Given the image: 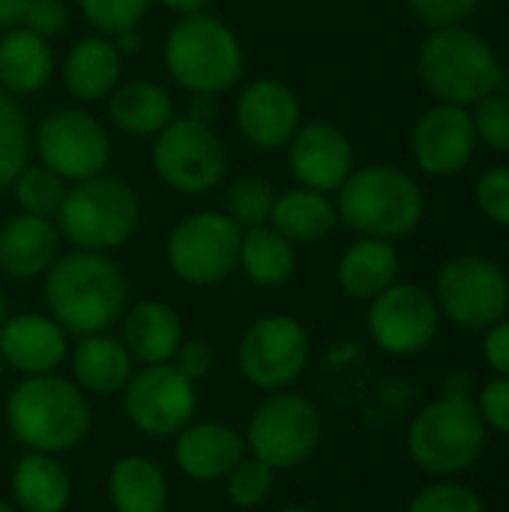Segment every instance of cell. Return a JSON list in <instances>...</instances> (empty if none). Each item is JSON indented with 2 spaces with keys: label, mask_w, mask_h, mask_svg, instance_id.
Masks as SVG:
<instances>
[{
  "label": "cell",
  "mask_w": 509,
  "mask_h": 512,
  "mask_svg": "<svg viewBox=\"0 0 509 512\" xmlns=\"http://www.w3.org/2000/svg\"><path fill=\"white\" fill-rule=\"evenodd\" d=\"M129 285L108 252L75 249L45 273V306L51 318L75 336L105 333L126 312Z\"/></svg>",
  "instance_id": "1"
},
{
  "label": "cell",
  "mask_w": 509,
  "mask_h": 512,
  "mask_svg": "<svg viewBox=\"0 0 509 512\" xmlns=\"http://www.w3.org/2000/svg\"><path fill=\"white\" fill-rule=\"evenodd\" d=\"M162 63L189 96H219L243 78L246 54L237 33L210 12L180 15L162 45Z\"/></svg>",
  "instance_id": "2"
},
{
  "label": "cell",
  "mask_w": 509,
  "mask_h": 512,
  "mask_svg": "<svg viewBox=\"0 0 509 512\" xmlns=\"http://www.w3.org/2000/svg\"><path fill=\"white\" fill-rule=\"evenodd\" d=\"M336 213L360 237L399 240L420 228L426 195L420 183L396 165H363L336 192Z\"/></svg>",
  "instance_id": "3"
},
{
  "label": "cell",
  "mask_w": 509,
  "mask_h": 512,
  "mask_svg": "<svg viewBox=\"0 0 509 512\" xmlns=\"http://www.w3.org/2000/svg\"><path fill=\"white\" fill-rule=\"evenodd\" d=\"M417 75L438 102L471 108L501 87L504 66L486 36L453 24L435 27L423 39L417 54Z\"/></svg>",
  "instance_id": "4"
},
{
  "label": "cell",
  "mask_w": 509,
  "mask_h": 512,
  "mask_svg": "<svg viewBox=\"0 0 509 512\" xmlns=\"http://www.w3.org/2000/svg\"><path fill=\"white\" fill-rule=\"evenodd\" d=\"M6 420L30 453H66L90 429V408L78 387L57 375H27L6 402Z\"/></svg>",
  "instance_id": "5"
},
{
  "label": "cell",
  "mask_w": 509,
  "mask_h": 512,
  "mask_svg": "<svg viewBox=\"0 0 509 512\" xmlns=\"http://www.w3.org/2000/svg\"><path fill=\"white\" fill-rule=\"evenodd\" d=\"M141 219L135 189L111 174H96L69 186L57 213V231L75 249L111 252L123 246Z\"/></svg>",
  "instance_id": "6"
},
{
  "label": "cell",
  "mask_w": 509,
  "mask_h": 512,
  "mask_svg": "<svg viewBox=\"0 0 509 512\" xmlns=\"http://www.w3.org/2000/svg\"><path fill=\"white\" fill-rule=\"evenodd\" d=\"M408 447L423 471L462 474L486 450V420L471 399L444 396L414 417Z\"/></svg>",
  "instance_id": "7"
},
{
  "label": "cell",
  "mask_w": 509,
  "mask_h": 512,
  "mask_svg": "<svg viewBox=\"0 0 509 512\" xmlns=\"http://www.w3.org/2000/svg\"><path fill=\"white\" fill-rule=\"evenodd\" d=\"M150 162L156 177L189 198L210 195L228 174V150L213 123L192 117H174L159 135H153Z\"/></svg>",
  "instance_id": "8"
},
{
  "label": "cell",
  "mask_w": 509,
  "mask_h": 512,
  "mask_svg": "<svg viewBox=\"0 0 509 512\" xmlns=\"http://www.w3.org/2000/svg\"><path fill=\"white\" fill-rule=\"evenodd\" d=\"M243 228L219 210H201L174 225L165 243L171 273L186 285H213L240 264Z\"/></svg>",
  "instance_id": "9"
},
{
  "label": "cell",
  "mask_w": 509,
  "mask_h": 512,
  "mask_svg": "<svg viewBox=\"0 0 509 512\" xmlns=\"http://www.w3.org/2000/svg\"><path fill=\"white\" fill-rule=\"evenodd\" d=\"M39 165L66 183L105 174L111 162V138L105 126L84 108H54L33 129Z\"/></svg>",
  "instance_id": "10"
},
{
  "label": "cell",
  "mask_w": 509,
  "mask_h": 512,
  "mask_svg": "<svg viewBox=\"0 0 509 512\" xmlns=\"http://www.w3.org/2000/svg\"><path fill=\"white\" fill-rule=\"evenodd\" d=\"M438 309L465 330H489L509 309L504 270L483 255L450 258L435 282Z\"/></svg>",
  "instance_id": "11"
},
{
  "label": "cell",
  "mask_w": 509,
  "mask_h": 512,
  "mask_svg": "<svg viewBox=\"0 0 509 512\" xmlns=\"http://www.w3.org/2000/svg\"><path fill=\"white\" fill-rule=\"evenodd\" d=\"M321 441L318 408L297 393H282L267 399L249 420L246 444L255 459L276 468L303 465Z\"/></svg>",
  "instance_id": "12"
},
{
  "label": "cell",
  "mask_w": 509,
  "mask_h": 512,
  "mask_svg": "<svg viewBox=\"0 0 509 512\" xmlns=\"http://www.w3.org/2000/svg\"><path fill=\"white\" fill-rule=\"evenodd\" d=\"M240 372L258 390H282L297 381L309 363V336L291 315H264L240 339Z\"/></svg>",
  "instance_id": "13"
},
{
  "label": "cell",
  "mask_w": 509,
  "mask_h": 512,
  "mask_svg": "<svg viewBox=\"0 0 509 512\" xmlns=\"http://www.w3.org/2000/svg\"><path fill=\"white\" fill-rule=\"evenodd\" d=\"M369 303V333L375 345L393 357L420 354L438 336L441 309L435 297L414 282H396Z\"/></svg>",
  "instance_id": "14"
},
{
  "label": "cell",
  "mask_w": 509,
  "mask_h": 512,
  "mask_svg": "<svg viewBox=\"0 0 509 512\" xmlns=\"http://www.w3.org/2000/svg\"><path fill=\"white\" fill-rule=\"evenodd\" d=\"M198 408L195 381L180 375L171 363L144 366L126 384V414L132 426L153 438L183 432Z\"/></svg>",
  "instance_id": "15"
},
{
  "label": "cell",
  "mask_w": 509,
  "mask_h": 512,
  "mask_svg": "<svg viewBox=\"0 0 509 512\" xmlns=\"http://www.w3.org/2000/svg\"><path fill=\"white\" fill-rule=\"evenodd\" d=\"M477 132L471 108L435 102L420 114L411 132V156L429 177L462 174L477 153Z\"/></svg>",
  "instance_id": "16"
},
{
  "label": "cell",
  "mask_w": 509,
  "mask_h": 512,
  "mask_svg": "<svg viewBox=\"0 0 509 512\" xmlns=\"http://www.w3.org/2000/svg\"><path fill=\"white\" fill-rule=\"evenodd\" d=\"M288 168L297 186L315 192H339V186L357 168L354 141L345 129L330 120L300 123L294 138L288 141Z\"/></svg>",
  "instance_id": "17"
},
{
  "label": "cell",
  "mask_w": 509,
  "mask_h": 512,
  "mask_svg": "<svg viewBox=\"0 0 509 512\" xmlns=\"http://www.w3.org/2000/svg\"><path fill=\"white\" fill-rule=\"evenodd\" d=\"M237 132L258 150H282L303 123V105L297 93L279 78L249 81L234 102Z\"/></svg>",
  "instance_id": "18"
},
{
  "label": "cell",
  "mask_w": 509,
  "mask_h": 512,
  "mask_svg": "<svg viewBox=\"0 0 509 512\" xmlns=\"http://www.w3.org/2000/svg\"><path fill=\"white\" fill-rule=\"evenodd\" d=\"M69 333L51 318L39 312L6 315L0 324V354L6 366L27 375H48L57 369L69 351Z\"/></svg>",
  "instance_id": "19"
},
{
  "label": "cell",
  "mask_w": 509,
  "mask_h": 512,
  "mask_svg": "<svg viewBox=\"0 0 509 512\" xmlns=\"http://www.w3.org/2000/svg\"><path fill=\"white\" fill-rule=\"evenodd\" d=\"M60 249L54 219L18 213L0 228V273L9 279H36L51 270Z\"/></svg>",
  "instance_id": "20"
},
{
  "label": "cell",
  "mask_w": 509,
  "mask_h": 512,
  "mask_svg": "<svg viewBox=\"0 0 509 512\" xmlns=\"http://www.w3.org/2000/svg\"><path fill=\"white\" fill-rule=\"evenodd\" d=\"M243 438L222 423H189L174 447L177 468L198 483L222 480L243 459Z\"/></svg>",
  "instance_id": "21"
},
{
  "label": "cell",
  "mask_w": 509,
  "mask_h": 512,
  "mask_svg": "<svg viewBox=\"0 0 509 512\" xmlns=\"http://www.w3.org/2000/svg\"><path fill=\"white\" fill-rule=\"evenodd\" d=\"M120 69L123 57L114 48L111 36L93 33L78 39L66 57H63V87L78 99V102H99L114 93L120 84Z\"/></svg>",
  "instance_id": "22"
},
{
  "label": "cell",
  "mask_w": 509,
  "mask_h": 512,
  "mask_svg": "<svg viewBox=\"0 0 509 512\" xmlns=\"http://www.w3.org/2000/svg\"><path fill=\"white\" fill-rule=\"evenodd\" d=\"M123 345L144 366L171 363L183 345L180 315L162 300H141L123 315Z\"/></svg>",
  "instance_id": "23"
},
{
  "label": "cell",
  "mask_w": 509,
  "mask_h": 512,
  "mask_svg": "<svg viewBox=\"0 0 509 512\" xmlns=\"http://www.w3.org/2000/svg\"><path fill=\"white\" fill-rule=\"evenodd\" d=\"M54 75V51L48 39L27 27H9L0 36V90L15 99L45 90Z\"/></svg>",
  "instance_id": "24"
},
{
  "label": "cell",
  "mask_w": 509,
  "mask_h": 512,
  "mask_svg": "<svg viewBox=\"0 0 509 512\" xmlns=\"http://www.w3.org/2000/svg\"><path fill=\"white\" fill-rule=\"evenodd\" d=\"M399 249L393 240H378V237H360L354 240L339 264H336V279L339 288L354 297V300H375L381 291L399 282Z\"/></svg>",
  "instance_id": "25"
},
{
  "label": "cell",
  "mask_w": 509,
  "mask_h": 512,
  "mask_svg": "<svg viewBox=\"0 0 509 512\" xmlns=\"http://www.w3.org/2000/svg\"><path fill=\"white\" fill-rule=\"evenodd\" d=\"M108 117L111 123L132 138L159 135L177 114L171 93L147 78L120 81L114 93L108 96Z\"/></svg>",
  "instance_id": "26"
},
{
  "label": "cell",
  "mask_w": 509,
  "mask_h": 512,
  "mask_svg": "<svg viewBox=\"0 0 509 512\" xmlns=\"http://www.w3.org/2000/svg\"><path fill=\"white\" fill-rule=\"evenodd\" d=\"M267 225H273L294 246L297 243H303V246L321 243L339 225L336 201L327 192H315V189H306V186L285 189V192L276 195Z\"/></svg>",
  "instance_id": "27"
},
{
  "label": "cell",
  "mask_w": 509,
  "mask_h": 512,
  "mask_svg": "<svg viewBox=\"0 0 509 512\" xmlns=\"http://www.w3.org/2000/svg\"><path fill=\"white\" fill-rule=\"evenodd\" d=\"M12 492L24 512H63L72 498V480L51 453H27L15 465Z\"/></svg>",
  "instance_id": "28"
},
{
  "label": "cell",
  "mask_w": 509,
  "mask_h": 512,
  "mask_svg": "<svg viewBox=\"0 0 509 512\" xmlns=\"http://www.w3.org/2000/svg\"><path fill=\"white\" fill-rule=\"evenodd\" d=\"M72 372L78 384H84L93 393H117L132 378V357L120 339L93 333L81 336V342L75 345Z\"/></svg>",
  "instance_id": "29"
},
{
  "label": "cell",
  "mask_w": 509,
  "mask_h": 512,
  "mask_svg": "<svg viewBox=\"0 0 509 512\" xmlns=\"http://www.w3.org/2000/svg\"><path fill=\"white\" fill-rule=\"evenodd\" d=\"M108 495L117 512H165L168 480L156 462L126 456L108 474Z\"/></svg>",
  "instance_id": "30"
},
{
  "label": "cell",
  "mask_w": 509,
  "mask_h": 512,
  "mask_svg": "<svg viewBox=\"0 0 509 512\" xmlns=\"http://www.w3.org/2000/svg\"><path fill=\"white\" fill-rule=\"evenodd\" d=\"M237 267H243V273L255 285L279 288L294 276V267H297L294 243L285 240L273 225L246 228L243 243H240V264Z\"/></svg>",
  "instance_id": "31"
},
{
  "label": "cell",
  "mask_w": 509,
  "mask_h": 512,
  "mask_svg": "<svg viewBox=\"0 0 509 512\" xmlns=\"http://www.w3.org/2000/svg\"><path fill=\"white\" fill-rule=\"evenodd\" d=\"M9 186H12V198L21 207V213L42 216V219H57L63 201H66V192H69V183L63 177H57L45 165H30V162L15 174V180Z\"/></svg>",
  "instance_id": "32"
},
{
  "label": "cell",
  "mask_w": 509,
  "mask_h": 512,
  "mask_svg": "<svg viewBox=\"0 0 509 512\" xmlns=\"http://www.w3.org/2000/svg\"><path fill=\"white\" fill-rule=\"evenodd\" d=\"M33 129L15 96L0 90V189L15 180V174L30 162Z\"/></svg>",
  "instance_id": "33"
},
{
  "label": "cell",
  "mask_w": 509,
  "mask_h": 512,
  "mask_svg": "<svg viewBox=\"0 0 509 512\" xmlns=\"http://www.w3.org/2000/svg\"><path fill=\"white\" fill-rule=\"evenodd\" d=\"M276 201V189L264 177H240L231 183L228 198H225V213L240 225V228H258L270 222Z\"/></svg>",
  "instance_id": "34"
},
{
  "label": "cell",
  "mask_w": 509,
  "mask_h": 512,
  "mask_svg": "<svg viewBox=\"0 0 509 512\" xmlns=\"http://www.w3.org/2000/svg\"><path fill=\"white\" fill-rule=\"evenodd\" d=\"M150 3L153 0H78V9L96 33L114 36L138 27Z\"/></svg>",
  "instance_id": "35"
},
{
  "label": "cell",
  "mask_w": 509,
  "mask_h": 512,
  "mask_svg": "<svg viewBox=\"0 0 509 512\" xmlns=\"http://www.w3.org/2000/svg\"><path fill=\"white\" fill-rule=\"evenodd\" d=\"M225 480H228L231 504L240 510H252L267 501V495L273 489V468L252 456V459H240Z\"/></svg>",
  "instance_id": "36"
},
{
  "label": "cell",
  "mask_w": 509,
  "mask_h": 512,
  "mask_svg": "<svg viewBox=\"0 0 509 512\" xmlns=\"http://www.w3.org/2000/svg\"><path fill=\"white\" fill-rule=\"evenodd\" d=\"M471 108L477 141L495 153H509V93L495 90Z\"/></svg>",
  "instance_id": "37"
},
{
  "label": "cell",
  "mask_w": 509,
  "mask_h": 512,
  "mask_svg": "<svg viewBox=\"0 0 509 512\" xmlns=\"http://www.w3.org/2000/svg\"><path fill=\"white\" fill-rule=\"evenodd\" d=\"M408 512H486L477 492L456 483H435L417 492Z\"/></svg>",
  "instance_id": "38"
},
{
  "label": "cell",
  "mask_w": 509,
  "mask_h": 512,
  "mask_svg": "<svg viewBox=\"0 0 509 512\" xmlns=\"http://www.w3.org/2000/svg\"><path fill=\"white\" fill-rule=\"evenodd\" d=\"M474 198H477L480 213H483L489 222H495V225H501V228H509V165L489 168V171L477 180Z\"/></svg>",
  "instance_id": "39"
},
{
  "label": "cell",
  "mask_w": 509,
  "mask_h": 512,
  "mask_svg": "<svg viewBox=\"0 0 509 512\" xmlns=\"http://www.w3.org/2000/svg\"><path fill=\"white\" fill-rule=\"evenodd\" d=\"M69 3L66 0H27L21 27L39 33L42 39H54L69 27Z\"/></svg>",
  "instance_id": "40"
},
{
  "label": "cell",
  "mask_w": 509,
  "mask_h": 512,
  "mask_svg": "<svg viewBox=\"0 0 509 512\" xmlns=\"http://www.w3.org/2000/svg\"><path fill=\"white\" fill-rule=\"evenodd\" d=\"M411 9L432 27H453L462 24L480 0H408Z\"/></svg>",
  "instance_id": "41"
},
{
  "label": "cell",
  "mask_w": 509,
  "mask_h": 512,
  "mask_svg": "<svg viewBox=\"0 0 509 512\" xmlns=\"http://www.w3.org/2000/svg\"><path fill=\"white\" fill-rule=\"evenodd\" d=\"M477 408H480L486 426L509 435V378L498 375L495 381H489Z\"/></svg>",
  "instance_id": "42"
},
{
  "label": "cell",
  "mask_w": 509,
  "mask_h": 512,
  "mask_svg": "<svg viewBox=\"0 0 509 512\" xmlns=\"http://www.w3.org/2000/svg\"><path fill=\"white\" fill-rule=\"evenodd\" d=\"M171 366H174L180 375H186L189 381H201V378L213 369V348H210V342H204V339H189V342H183V345L177 348Z\"/></svg>",
  "instance_id": "43"
},
{
  "label": "cell",
  "mask_w": 509,
  "mask_h": 512,
  "mask_svg": "<svg viewBox=\"0 0 509 512\" xmlns=\"http://www.w3.org/2000/svg\"><path fill=\"white\" fill-rule=\"evenodd\" d=\"M483 357L486 363L498 372L509 378V321H498L486 330V339H483Z\"/></svg>",
  "instance_id": "44"
},
{
  "label": "cell",
  "mask_w": 509,
  "mask_h": 512,
  "mask_svg": "<svg viewBox=\"0 0 509 512\" xmlns=\"http://www.w3.org/2000/svg\"><path fill=\"white\" fill-rule=\"evenodd\" d=\"M111 42H114V48L120 51V57H123V60H126V57H135V54L141 51V30H138V27H132V30L114 33V36H111Z\"/></svg>",
  "instance_id": "45"
},
{
  "label": "cell",
  "mask_w": 509,
  "mask_h": 512,
  "mask_svg": "<svg viewBox=\"0 0 509 512\" xmlns=\"http://www.w3.org/2000/svg\"><path fill=\"white\" fill-rule=\"evenodd\" d=\"M186 117L201 120V123H213V117H216V96H192Z\"/></svg>",
  "instance_id": "46"
},
{
  "label": "cell",
  "mask_w": 509,
  "mask_h": 512,
  "mask_svg": "<svg viewBox=\"0 0 509 512\" xmlns=\"http://www.w3.org/2000/svg\"><path fill=\"white\" fill-rule=\"evenodd\" d=\"M24 3L27 0H0V30H9V27H18L21 24Z\"/></svg>",
  "instance_id": "47"
},
{
  "label": "cell",
  "mask_w": 509,
  "mask_h": 512,
  "mask_svg": "<svg viewBox=\"0 0 509 512\" xmlns=\"http://www.w3.org/2000/svg\"><path fill=\"white\" fill-rule=\"evenodd\" d=\"M168 12H177V15H192V12H204L207 0H159Z\"/></svg>",
  "instance_id": "48"
},
{
  "label": "cell",
  "mask_w": 509,
  "mask_h": 512,
  "mask_svg": "<svg viewBox=\"0 0 509 512\" xmlns=\"http://www.w3.org/2000/svg\"><path fill=\"white\" fill-rule=\"evenodd\" d=\"M6 321V300H3V294H0V324Z\"/></svg>",
  "instance_id": "49"
},
{
  "label": "cell",
  "mask_w": 509,
  "mask_h": 512,
  "mask_svg": "<svg viewBox=\"0 0 509 512\" xmlns=\"http://www.w3.org/2000/svg\"><path fill=\"white\" fill-rule=\"evenodd\" d=\"M279 512H315V510H309V507H285V510H279Z\"/></svg>",
  "instance_id": "50"
},
{
  "label": "cell",
  "mask_w": 509,
  "mask_h": 512,
  "mask_svg": "<svg viewBox=\"0 0 509 512\" xmlns=\"http://www.w3.org/2000/svg\"><path fill=\"white\" fill-rule=\"evenodd\" d=\"M0 512H15V510H12L9 504H3V501H0Z\"/></svg>",
  "instance_id": "51"
},
{
  "label": "cell",
  "mask_w": 509,
  "mask_h": 512,
  "mask_svg": "<svg viewBox=\"0 0 509 512\" xmlns=\"http://www.w3.org/2000/svg\"><path fill=\"white\" fill-rule=\"evenodd\" d=\"M3 366H6V360H3V354H0V375H3Z\"/></svg>",
  "instance_id": "52"
}]
</instances>
